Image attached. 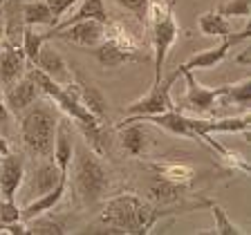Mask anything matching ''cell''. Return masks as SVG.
Masks as SVG:
<instances>
[{"mask_svg":"<svg viewBox=\"0 0 251 235\" xmlns=\"http://www.w3.org/2000/svg\"><path fill=\"white\" fill-rule=\"evenodd\" d=\"M29 222H31V224L27 226V231H29V233H36V235H41V233H45V235H61V233H65V229H63L61 222H56V219H52V217H43V219L31 217Z\"/></svg>","mask_w":251,"mask_h":235,"instance_id":"83f0119b","label":"cell"},{"mask_svg":"<svg viewBox=\"0 0 251 235\" xmlns=\"http://www.w3.org/2000/svg\"><path fill=\"white\" fill-rule=\"evenodd\" d=\"M63 177H68V175H61V170H58V166L54 162H41L34 170H31L29 177H25L29 202L41 197V195H45V193H50Z\"/></svg>","mask_w":251,"mask_h":235,"instance_id":"7c38bea8","label":"cell"},{"mask_svg":"<svg viewBox=\"0 0 251 235\" xmlns=\"http://www.w3.org/2000/svg\"><path fill=\"white\" fill-rule=\"evenodd\" d=\"M47 7H50V11H52V18H54V25H56L58 21H63V16H65V11L70 9V7H74L78 2V0H45Z\"/></svg>","mask_w":251,"mask_h":235,"instance_id":"4dcf8cb0","label":"cell"},{"mask_svg":"<svg viewBox=\"0 0 251 235\" xmlns=\"http://www.w3.org/2000/svg\"><path fill=\"white\" fill-rule=\"evenodd\" d=\"M25 182V162L21 155L7 152L0 157V195L2 199H16L18 188Z\"/></svg>","mask_w":251,"mask_h":235,"instance_id":"8fae6325","label":"cell"},{"mask_svg":"<svg viewBox=\"0 0 251 235\" xmlns=\"http://www.w3.org/2000/svg\"><path fill=\"white\" fill-rule=\"evenodd\" d=\"M115 2L119 7H124V9L132 11L141 23L146 21V11H148V2H151V0H115Z\"/></svg>","mask_w":251,"mask_h":235,"instance_id":"f546056e","label":"cell"},{"mask_svg":"<svg viewBox=\"0 0 251 235\" xmlns=\"http://www.w3.org/2000/svg\"><path fill=\"white\" fill-rule=\"evenodd\" d=\"M188 190H191V186H186V184H175V182H168V179H162L155 175L151 179V184H148V199L155 206L171 209V206L179 204L186 197Z\"/></svg>","mask_w":251,"mask_h":235,"instance_id":"5bb4252c","label":"cell"},{"mask_svg":"<svg viewBox=\"0 0 251 235\" xmlns=\"http://www.w3.org/2000/svg\"><path fill=\"white\" fill-rule=\"evenodd\" d=\"M61 115L50 101H34L21 115L23 146L38 159H50L54 150V137Z\"/></svg>","mask_w":251,"mask_h":235,"instance_id":"7a4b0ae2","label":"cell"},{"mask_svg":"<svg viewBox=\"0 0 251 235\" xmlns=\"http://www.w3.org/2000/svg\"><path fill=\"white\" fill-rule=\"evenodd\" d=\"M76 90H78V101L83 103V108H88L97 119L103 121L108 117V101L101 94V90L94 88L92 83H88L83 76H76Z\"/></svg>","mask_w":251,"mask_h":235,"instance_id":"ffe728a7","label":"cell"},{"mask_svg":"<svg viewBox=\"0 0 251 235\" xmlns=\"http://www.w3.org/2000/svg\"><path fill=\"white\" fill-rule=\"evenodd\" d=\"M54 164L58 166L61 175H68L70 170V162L74 157V139H72V130H70V123L68 121H58V128H56V137H54Z\"/></svg>","mask_w":251,"mask_h":235,"instance_id":"e0dca14e","label":"cell"},{"mask_svg":"<svg viewBox=\"0 0 251 235\" xmlns=\"http://www.w3.org/2000/svg\"><path fill=\"white\" fill-rule=\"evenodd\" d=\"M198 27H200V31H202L204 36L226 38V36L233 34L229 18H225V16L218 14V11H206V14H202L198 18Z\"/></svg>","mask_w":251,"mask_h":235,"instance_id":"7402d4cb","label":"cell"},{"mask_svg":"<svg viewBox=\"0 0 251 235\" xmlns=\"http://www.w3.org/2000/svg\"><path fill=\"white\" fill-rule=\"evenodd\" d=\"M249 36H251V23L240 31V34H231V36H226L218 47H213V49H204V52L191 56L184 65H179V70H188V72H193V70L215 68V65H220V63L226 58V54H229L231 47L238 45V43H247L249 41Z\"/></svg>","mask_w":251,"mask_h":235,"instance_id":"52a82bcc","label":"cell"},{"mask_svg":"<svg viewBox=\"0 0 251 235\" xmlns=\"http://www.w3.org/2000/svg\"><path fill=\"white\" fill-rule=\"evenodd\" d=\"M121 148L126 155L141 157L148 150V135L141 121H130V123H121Z\"/></svg>","mask_w":251,"mask_h":235,"instance_id":"ac0fdd59","label":"cell"},{"mask_svg":"<svg viewBox=\"0 0 251 235\" xmlns=\"http://www.w3.org/2000/svg\"><path fill=\"white\" fill-rule=\"evenodd\" d=\"M151 29V41L155 49V83L164 76V65L171 47L179 36L177 21L173 16V0H151L146 11V21Z\"/></svg>","mask_w":251,"mask_h":235,"instance_id":"277c9868","label":"cell"},{"mask_svg":"<svg viewBox=\"0 0 251 235\" xmlns=\"http://www.w3.org/2000/svg\"><path fill=\"white\" fill-rule=\"evenodd\" d=\"M85 18H90V21H99V23L105 25V23L110 21V16H108V11H105L103 0H83V5L74 11V16H70L68 21H58L54 27H65V25H70V23L85 21Z\"/></svg>","mask_w":251,"mask_h":235,"instance_id":"44dd1931","label":"cell"},{"mask_svg":"<svg viewBox=\"0 0 251 235\" xmlns=\"http://www.w3.org/2000/svg\"><path fill=\"white\" fill-rule=\"evenodd\" d=\"M211 213H213V219H215V226L211 231H200V233H218V235H245L247 231H242L240 226H235L229 217H226L225 209L220 204H209Z\"/></svg>","mask_w":251,"mask_h":235,"instance_id":"d4e9b609","label":"cell"},{"mask_svg":"<svg viewBox=\"0 0 251 235\" xmlns=\"http://www.w3.org/2000/svg\"><path fill=\"white\" fill-rule=\"evenodd\" d=\"M182 76L186 78V103L193 110L195 115H209L213 112L218 99L222 96V85L220 88H204L202 83H198L193 76V72L188 70H179Z\"/></svg>","mask_w":251,"mask_h":235,"instance_id":"9c48e42d","label":"cell"},{"mask_svg":"<svg viewBox=\"0 0 251 235\" xmlns=\"http://www.w3.org/2000/svg\"><path fill=\"white\" fill-rule=\"evenodd\" d=\"M105 36V25L99 21H76L70 23L65 27H52V29L43 34V41H52V38H61L65 43H74L81 47H94L97 43H101Z\"/></svg>","mask_w":251,"mask_h":235,"instance_id":"8992f818","label":"cell"},{"mask_svg":"<svg viewBox=\"0 0 251 235\" xmlns=\"http://www.w3.org/2000/svg\"><path fill=\"white\" fill-rule=\"evenodd\" d=\"M34 65H36V70H41L45 76H50L52 81H56V83L65 85L72 81V72H70L68 63L63 61V56L54 49L52 45H45L43 43L41 52H38L36 61H34Z\"/></svg>","mask_w":251,"mask_h":235,"instance_id":"9a60e30c","label":"cell"},{"mask_svg":"<svg viewBox=\"0 0 251 235\" xmlns=\"http://www.w3.org/2000/svg\"><path fill=\"white\" fill-rule=\"evenodd\" d=\"M38 96H41V88L36 85V81L31 78L29 72H25L21 78H16L11 85L2 88V99H5L7 110H9L11 115H18V117H21Z\"/></svg>","mask_w":251,"mask_h":235,"instance_id":"ba28073f","label":"cell"},{"mask_svg":"<svg viewBox=\"0 0 251 235\" xmlns=\"http://www.w3.org/2000/svg\"><path fill=\"white\" fill-rule=\"evenodd\" d=\"M9 119H11V112L7 110L5 99H2V88H0V135H5V132H7Z\"/></svg>","mask_w":251,"mask_h":235,"instance_id":"1f68e13d","label":"cell"},{"mask_svg":"<svg viewBox=\"0 0 251 235\" xmlns=\"http://www.w3.org/2000/svg\"><path fill=\"white\" fill-rule=\"evenodd\" d=\"M27 56L21 49V45H11L7 43L5 47H0V88H7L21 78L27 72Z\"/></svg>","mask_w":251,"mask_h":235,"instance_id":"4fadbf2b","label":"cell"},{"mask_svg":"<svg viewBox=\"0 0 251 235\" xmlns=\"http://www.w3.org/2000/svg\"><path fill=\"white\" fill-rule=\"evenodd\" d=\"M148 168L155 172L157 177L168 179V182H175V184L191 186V182L195 179V168L184 162H151Z\"/></svg>","mask_w":251,"mask_h":235,"instance_id":"d6986e66","label":"cell"},{"mask_svg":"<svg viewBox=\"0 0 251 235\" xmlns=\"http://www.w3.org/2000/svg\"><path fill=\"white\" fill-rule=\"evenodd\" d=\"M21 14H23L25 25H29V27H36V25H52L54 27L52 11H50L45 0H34V2L21 5Z\"/></svg>","mask_w":251,"mask_h":235,"instance_id":"603a6c76","label":"cell"},{"mask_svg":"<svg viewBox=\"0 0 251 235\" xmlns=\"http://www.w3.org/2000/svg\"><path fill=\"white\" fill-rule=\"evenodd\" d=\"M182 76L179 68L173 74H168L166 78H159L157 83H152V90L144 96V99L135 101V103L128 105V117H139V115H159V112H166V110L175 108V101L171 99V88L173 83Z\"/></svg>","mask_w":251,"mask_h":235,"instance_id":"5b68a950","label":"cell"},{"mask_svg":"<svg viewBox=\"0 0 251 235\" xmlns=\"http://www.w3.org/2000/svg\"><path fill=\"white\" fill-rule=\"evenodd\" d=\"M90 49H92L90 54L108 70H117V68H121V65H126V63H132V61H148V58H151L148 52H130V49L117 45V43L110 41V38H103V41L97 43V45L90 47Z\"/></svg>","mask_w":251,"mask_h":235,"instance_id":"30bf717a","label":"cell"},{"mask_svg":"<svg viewBox=\"0 0 251 235\" xmlns=\"http://www.w3.org/2000/svg\"><path fill=\"white\" fill-rule=\"evenodd\" d=\"M16 219H21V209L16 206V199H2L0 202V226L11 224Z\"/></svg>","mask_w":251,"mask_h":235,"instance_id":"f1b7e54d","label":"cell"},{"mask_svg":"<svg viewBox=\"0 0 251 235\" xmlns=\"http://www.w3.org/2000/svg\"><path fill=\"white\" fill-rule=\"evenodd\" d=\"M218 14H222L225 18L229 16H238V18H251V0H226L218 7Z\"/></svg>","mask_w":251,"mask_h":235,"instance_id":"4316f807","label":"cell"},{"mask_svg":"<svg viewBox=\"0 0 251 235\" xmlns=\"http://www.w3.org/2000/svg\"><path fill=\"white\" fill-rule=\"evenodd\" d=\"M43 34H38L34 27L25 25V29H23V38H21V49L25 52L27 61L34 65V61H36L38 52H41V47H43Z\"/></svg>","mask_w":251,"mask_h":235,"instance_id":"484cf974","label":"cell"},{"mask_svg":"<svg viewBox=\"0 0 251 235\" xmlns=\"http://www.w3.org/2000/svg\"><path fill=\"white\" fill-rule=\"evenodd\" d=\"M74 188L85 206H94L105 197L110 188V175L99 155L85 143L74 148Z\"/></svg>","mask_w":251,"mask_h":235,"instance_id":"3957f363","label":"cell"},{"mask_svg":"<svg viewBox=\"0 0 251 235\" xmlns=\"http://www.w3.org/2000/svg\"><path fill=\"white\" fill-rule=\"evenodd\" d=\"M220 99H226V101H231V103L240 105L247 112L251 105V78L245 76L242 81H238V83L222 85V96H220Z\"/></svg>","mask_w":251,"mask_h":235,"instance_id":"cb8c5ba5","label":"cell"},{"mask_svg":"<svg viewBox=\"0 0 251 235\" xmlns=\"http://www.w3.org/2000/svg\"><path fill=\"white\" fill-rule=\"evenodd\" d=\"M164 206L144 202L135 193H121L108 199L99 215L103 233H151V229L166 215Z\"/></svg>","mask_w":251,"mask_h":235,"instance_id":"6da1fadb","label":"cell"},{"mask_svg":"<svg viewBox=\"0 0 251 235\" xmlns=\"http://www.w3.org/2000/svg\"><path fill=\"white\" fill-rule=\"evenodd\" d=\"M65 190H68V177H63L61 182H58L56 186L50 190V193H45V195H41V197H36V199H31V202H27L25 209H21V219L29 222L31 217H41L43 213L52 211L54 206H56V204L63 199Z\"/></svg>","mask_w":251,"mask_h":235,"instance_id":"2e32d148","label":"cell"}]
</instances>
